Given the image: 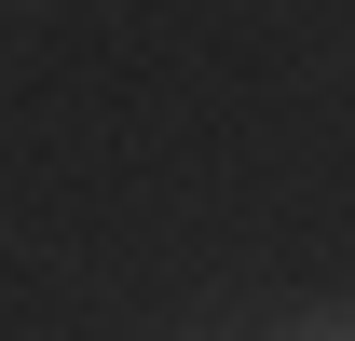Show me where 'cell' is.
<instances>
[{
    "instance_id": "cell-1",
    "label": "cell",
    "mask_w": 355,
    "mask_h": 341,
    "mask_svg": "<svg viewBox=\"0 0 355 341\" xmlns=\"http://www.w3.org/2000/svg\"><path fill=\"white\" fill-rule=\"evenodd\" d=\"M287 341H355V314H301V328H287Z\"/></svg>"
}]
</instances>
